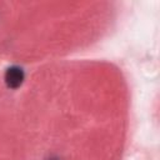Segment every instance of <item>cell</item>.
Returning a JSON list of instances; mask_svg holds the SVG:
<instances>
[{
  "mask_svg": "<svg viewBox=\"0 0 160 160\" xmlns=\"http://www.w3.org/2000/svg\"><path fill=\"white\" fill-rule=\"evenodd\" d=\"M49 160H58V159H52V158H51V159H49Z\"/></svg>",
  "mask_w": 160,
  "mask_h": 160,
  "instance_id": "7a4b0ae2",
  "label": "cell"
},
{
  "mask_svg": "<svg viewBox=\"0 0 160 160\" xmlns=\"http://www.w3.org/2000/svg\"><path fill=\"white\" fill-rule=\"evenodd\" d=\"M24 70L20 66H10L5 71V84L10 89H18L24 81Z\"/></svg>",
  "mask_w": 160,
  "mask_h": 160,
  "instance_id": "6da1fadb",
  "label": "cell"
}]
</instances>
